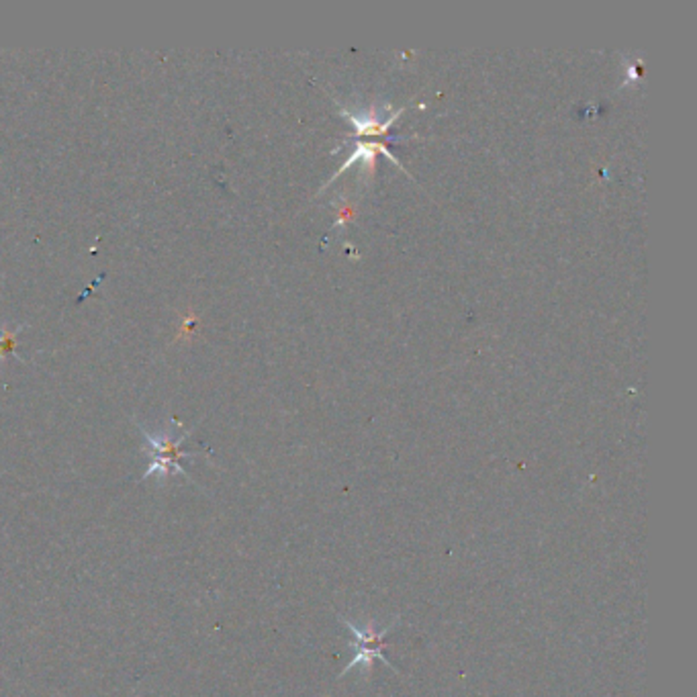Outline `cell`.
<instances>
[{"instance_id":"obj_1","label":"cell","mask_w":697,"mask_h":697,"mask_svg":"<svg viewBox=\"0 0 697 697\" xmlns=\"http://www.w3.org/2000/svg\"><path fill=\"white\" fill-rule=\"evenodd\" d=\"M146 442H147V448H152L154 452V462L150 466H147L146 471V479L147 476H154L155 473H160L162 476H168V473H183V466H178V460L180 458H186L191 457L189 452H184L183 448H180V442L183 440H176L172 442L170 438L166 436H152V434H146Z\"/></svg>"},{"instance_id":"obj_2","label":"cell","mask_w":697,"mask_h":697,"mask_svg":"<svg viewBox=\"0 0 697 697\" xmlns=\"http://www.w3.org/2000/svg\"><path fill=\"white\" fill-rule=\"evenodd\" d=\"M23 327H14V330H6V327H0V358H5L9 352H14L17 348V338L21 334Z\"/></svg>"}]
</instances>
